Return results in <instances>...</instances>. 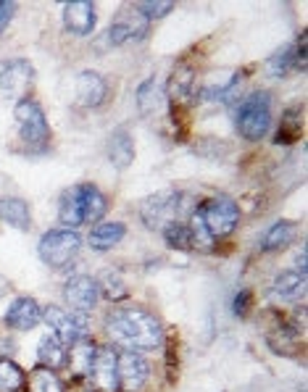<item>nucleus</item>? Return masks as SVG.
I'll list each match as a JSON object with an SVG mask.
<instances>
[{
	"instance_id": "1",
	"label": "nucleus",
	"mask_w": 308,
	"mask_h": 392,
	"mask_svg": "<svg viewBox=\"0 0 308 392\" xmlns=\"http://www.w3.org/2000/svg\"><path fill=\"white\" fill-rule=\"evenodd\" d=\"M106 332L108 337L121 345V348L132 350H158L164 345V324L161 318L150 314L143 305H121L113 308L106 318Z\"/></svg>"
},
{
	"instance_id": "2",
	"label": "nucleus",
	"mask_w": 308,
	"mask_h": 392,
	"mask_svg": "<svg viewBox=\"0 0 308 392\" xmlns=\"http://www.w3.org/2000/svg\"><path fill=\"white\" fill-rule=\"evenodd\" d=\"M106 211H108V197L90 182L64 190V195L58 200V218H61V224H66V229L98 224L106 216Z\"/></svg>"
},
{
	"instance_id": "3",
	"label": "nucleus",
	"mask_w": 308,
	"mask_h": 392,
	"mask_svg": "<svg viewBox=\"0 0 308 392\" xmlns=\"http://www.w3.org/2000/svg\"><path fill=\"white\" fill-rule=\"evenodd\" d=\"M234 124L245 140H264L269 127H272V95L266 90L251 92L240 103Z\"/></svg>"
},
{
	"instance_id": "4",
	"label": "nucleus",
	"mask_w": 308,
	"mask_h": 392,
	"mask_svg": "<svg viewBox=\"0 0 308 392\" xmlns=\"http://www.w3.org/2000/svg\"><path fill=\"white\" fill-rule=\"evenodd\" d=\"M79 251H82V237L74 229H50V232H45L40 245H37L40 258L50 269L69 266L79 255Z\"/></svg>"
},
{
	"instance_id": "5",
	"label": "nucleus",
	"mask_w": 308,
	"mask_h": 392,
	"mask_svg": "<svg viewBox=\"0 0 308 392\" xmlns=\"http://www.w3.org/2000/svg\"><path fill=\"white\" fill-rule=\"evenodd\" d=\"M13 116H16L19 134H22L24 145L32 153L45 150V148H48V140H50V127H48V119H45L43 108L37 106V100H32V98L19 100L16 108H13Z\"/></svg>"
},
{
	"instance_id": "6",
	"label": "nucleus",
	"mask_w": 308,
	"mask_h": 392,
	"mask_svg": "<svg viewBox=\"0 0 308 392\" xmlns=\"http://www.w3.org/2000/svg\"><path fill=\"white\" fill-rule=\"evenodd\" d=\"M195 211L203 218V224H206V229L211 232L214 240L232 234L237 229V224H240V208L230 197H214V200L198 203Z\"/></svg>"
},
{
	"instance_id": "7",
	"label": "nucleus",
	"mask_w": 308,
	"mask_h": 392,
	"mask_svg": "<svg viewBox=\"0 0 308 392\" xmlns=\"http://www.w3.org/2000/svg\"><path fill=\"white\" fill-rule=\"evenodd\" d=\"M179 200L182 195L176 190H161L143 200L140 218L148 229H161L164 232L172 221H179Z\"/></svg>"
},
{
	"instance_id": "8",
	"label": "nucleus",
	"mask_w": 308,
	"mask_h": 392,
	"mask_svg": "<svg viewBox=\"0 0 308 392\" xmlns=\"http://www.w3.org/2000/svg\"><path fill=\"white\" fill-rule=\"evenodd\" d=\"M34 82V69L24 58L3 61L0 64V103L6 100H24Z\"/></svg>"
},
{
	"instance_id": "9",
	"label": "nucleus",
	"mask_w": 308,
	"mask_h": 392,
	"mask_svg": "<svg viewBox=\"0 0 308 392\" xmlns=\"http://www.w3.org/2000/svg\"><path fill=\"white\" fill-rule=\"evenodd\" d=\"M148 24L150 22L134 6L119 8V13L111 22L108 32H106V40H108V45H127L134 43V40H143L145 32H148Z\"/></svg>"
},
{
	"instance_id": "10",
	"label": "nucleus",
	"mask_w": 308,
	"mask_h": 392,
	"mask_svg": "<svg viewBox=\"0 0 308 392\" xmlns=\"http://www.w3.org/2000/svg\"><path fill=\"white\" fill-rule=\"evenodd\" d=\"M116 377H119V390L143 392V387L150 379V363L140 353L124 350L116 358Z\"/></svg>"
},
{
	"instance_id": "11",
	"label": "nucleus",
	"mask_w": 308,
	"mask_h": 392,
	"mask_svg": "<svg viewBox=\"0 0 308 392\" xmlns=\"http://www.w3.org/2000/svg\"><path fill=\"white\" fill-rule=\"evenodd\" d=\"M64 300H66V305L74 314H90V311H95V305L100 300L98 282L92 276H88V274L71 276L66 282V287H64Z\"/></svg>"
},
{
	"instance_id": "12",
	"label": "nucleus",
	"mask_w": 308,
	"mask_h": 392,
	"mask_svg": "<svg viewBox=\"0 0 308 392\" xmlns=\"http://www.w3.org/2000/svg\"><path fill=\"white\" fill-rule=\"evenodd\" d=\"M45 324L53 329L55 337H61L64 342H74V340L85 337V321L79 318V314L66 311V308H58V305H48L43 311Z\"/></svg>"
},
{
	"instance_id": "13",
	"label": "nucleus",
	"mask_w": 308,
	"mask_h": 392,
	"mask_svg": "<svg viewBox=\"0 0 308 392\" xmlns=\"http://www.w3.org/2000/svg\"><path fill=\"white\" fill-rule=\"evenodd\" d=\"M116 358H119V353L113 348H108V345L95 350V358H92V366H90V374H88V377H92V382H95V390L119 392Z\"/></svg>"
},
{
	"instance_id": "14",
	"label": "nucleus",
	"mask_w": 308,
	"mask_h": 392,
	"mask_svg": "<svg viewBox=\"0 0 308 392\" xmlns=\"http://www.w3.org/2000/svg\"><path fill=\"white\" fill-rule=\"evenodd\" d=\"M95 22H98V13L90 0H71L64 6V27L71 34L88 37L95 29Z\"/></svg>"
},
{
	"instance_id": "15",
	"label": "nucleus",
	"mask_w": 308,
	"mask_h": 392,
	"mask_svg": "<svg viewBox=\"0 0 308 392\" xmlns=\"http://www.w3.org/2000/svg\"><path fill=\"white\" fill-rule=\"evenodd\" d=\"M240 82V71L234 69H214L209 74L203 76V85L198 88V98L200 100H221L227 98L232 90L237 88Z\"/></svg>"
},
{
	"instance_id": "16",
	"label": "nucleus",
	"mask_w": 308,
	"mask_h": 392,
	"mask_svg": "<svg viewBox=\"0 0 308 392\" xmlns=\"http://www.w3.org/2000/svg\"><path fill=\"white\" fill-rule=\"evenodd\" d=\"M108 98V82L98 71H82L77 79V103L82 108H98Z\"/></svg>"
},
{
	"instance_id": "17",
	"label": "nucleus",
	"mask_w": 308,
	"mask_h": 392,
	"mask_svg": "<svg viewBox=\"0 0 308 392\" xmlns=\"http://www.w3.org/2000/svg\"><path fill=\"white\" fill-rule=\"evenodd\" d=\"M40 318H43V308L34 298H16L6 311V324L11 329H19V332L32 329Z\"/></svg>"
},
{
	"instance_id": "18",
	"label": "nucleus",
	"mask_w": 308,
	"mask_h": 392,
	"mask_svg": "<svg viewBox=\"0 0 308 392\" xmlns=\"http://www.w3.org/2000/svg\"><path fill=\"white\" fill-rule=\"evenodd\" d=\"M106 153H108V161L113 169H119V172L130 169L134 161V140L132 134H130V130H121L119 127V130L111 132Z\"/></svg>"
},
{
	"instance_id": "19",
	"label": "nucleus",
	"mask_w": 308,
	"mask_h": 392,
	"mask_svg": "<svg viewBox=\"0 0 308 392\" xmlns=\"http://www.w3.org/2000/svg\"><path fill=\"white\" fill-rule=\"evenodd\" d=\"M306 64V37H300L298 45H285V48H279L272 58H269V69H272V74L276 76H285L287 71H293V69H303Z\"/></svg>"
},
{
	"instance_id": "20",
	"label": "nucleus",
	"mask_w": 308,
	"mask_h": 392,
	"mask_svg": "<svg viewBox=\"0 0 308 392\" xmlns=\"http://www.w3.org/2000/svg\"><path fill=\"white\" fill-rule=\"evenodd\" d=\"M127 237V227L121 224V221H98L92 232H90V248L92 251H111V248H116L121 240Z\"/></svg>"
},
{
	"instance_id": "21",
	"label": "nucleus",
	"mask_w": 308,
	"mask_h": 392,
	"mask_svg": "<svg viewBox=\"0 0 308 392\" xmlns=\"http://www.w3.org/2000/svg\"><path fill=\"white\" fill-rule=\"evenodd\" d=\"M95 350L98 345L90 337H79L71 342V350H69V369L74 371L77 377H88L90 366H92V358H95Z\"/></svg>"
},
{
	"instance_id": "22",
	"label": "nucleus",
	"mask_w": 308,
	"mask_h": 392,
	"mask_svg": "<svg viewBox=\"0 0 308 392\" xmlns=\"http://www.w3.org/2000/svg\"><path fill=\"white\" fill-rule=\"evenodd\" d=\"M0 218L13 229H22L27 232L32 224V214L29 206L24 203L22 197H0Z\"/></svg>"
},
{
	"instance_id": "23",
	"label": "nucleus",
	"mask_w": 308,
	"mask_h": 392,
	"mask_svg": "<svg viewBox=\"0 0 308 392\" xmlns=\"http://www.w3.org/2000/svg\"><path fill=\"white\" fill-rule=\"evenodd\" d=\"M37 360H40V366L45 369H61V366H66L69 360V350H66V342L61 337H43L40 342V348H37Z\"/></svg>"
},
{
	"instance_id": "24",
	"label": "nucleus",
	"mask_w": 308,
	"mask_h": 392,
	"mask_svg": "<svg viewBox=\"0 0 308 392\" xmlns=\"http://www.w3.org/2000/svg\"><path fill=\"white\" fill-rule=\"evenodd\" d=\"M306 293V274L300 272H282L274 279V295L285 303H295Z\"/></svg>"
},
{
	"instance_id": "25",
	"label": "nucleus",
	"mask_w": 308,
	"mask_h": 392,
	"mask_svg": "<svg viewBox=\"0 0 308 392\" xmlns=\"http://www.w3.org/2000/svg\"><path fill=\"white\" fill-rule=\"evenodd\" d=\"M293 234H295V224H293V221H276V224H272L269 232L264 234V240H261V251L264 253L285 251L287 245L293 242Z\"/></svg>"
},
{
	"instance_id": "26",
	"label": "nucleus",
	"mask_w": 308,
	"mask_h": 392,
	"mask_svg": "<svg viewBox=\"0 0 308 392\" xmlns=\"http://www.w3.org/2000/svg\"><path fill=\"white\" fill-rule=\"evenodd\" d=\"M195 88V71L190 66H179L166 82V95L172 100H185Z\"/></svg>"
},
{
	"instance_id": "27",
	"label": "nucleus",
	"mask_w": 308,
	"mask_h": 392,
	"mask_svg": "<svg viewBox=\"0 0 308 392\" xmlns=\"http://www.w3.org/2000/svg\"><path fill=\"white\" fill-rule=\"evenodd\" d=\"M27 387V374L11 358H0V390L3 392H22Z\"/></svg>"
},
{
	"instance_id": "28",
	"label": "nucleus",
	"mask_w": 308,
	"mask_h": 392,
	"mask_svg": "<svg viewBox=\"0 0 308 392\" xmlns=\"http://www.w3.org/2000/svg\"><path fill=\"white\" fill-rule=\"evenodd\" d=\"M95 282H98L100 295H106V298L113 300V303H119V300L127 298V282H124V276H121L119 272H113V269L103 272Z\"/></svg>"
},
{
	"instance_id": "29",
	"label": "nucleus",
	"mask_w": 308,
	"mask_h": 392,
	"mask_svg": "<svg viewBox=\"0 0 308 392\" xmlns=\"http://www.w3.org/2000/svg\"><path fill=\"white\" fill-rule=\"evenodd\" d=\"M29 387H32V392H64V382L58 379V374L53 369L34 366L32 377H29Z\"/></svg>"
},
{
	"instance_id": "30",
	"label": "nucleus",
	"mask_w": 308,
	"mask_h": 392,
	"mask_svg": "<svg viewBox=\"0 0 308 392\" xmlns=\"http://www.w3.org/2000/svg\"><path fill=\"white\" fill-rule=\"evenodd\" d=\"M161 234H164L166 245H169V248H174V251H190V248H192L188 221H172V224H169Z\"/></svg>"
},
{
	"instance_id": "31",
	"label": "nucleus",
	"mask_w": 308,
	"mask_h": 392,
	"mask_svg": "<svg viewBox=\"0 0 308 392\" xmlns=\"http://www.w3.org/2000/svg\"><path fill=\"white\" fill-rule=\"evenodd\" d=\"M161 103V90H158V79L155 76H148L143 85L137 88V106L140 111H153L155 106Z\"/></svg>"
},
{
	"instance_id": "32",
	"label": "nucleus",
	"mask_w": 308,
	"mask_h": 392,
	"mask_svg": "<svg viewBox=\"0 0 308 392\" xmlns=\"http://www.w3.org/2000/svg\"><path fill=\"white\" fill-rule=\"evenodd\" d=\"M188 227H190L192 248H198V251H211V248H214V237H211V232L206 229V224H203V218L198 216V211L188 218Z\"/></svg>"
},
{
	"instance_id": "33",
	"label": "nucleus",
	"mask_w": 308,
	"mask_h": 392,
	"mask_svg": "<svg viewBox=\"0 0 308 392\" xmlns=\"http://www.w3.org/2000/svg\"><path fill=\"white\" fill-rule=\"evenodd\" d=\"M134 8L143 13L148 22H153V19H164L166 13L174 11V3L172 0H166V3H161V0H143V3H134Z\"/></svg>"
},
{
	"instance_id": "34",
	"label": "nucleus",
	"mask_w": 308,
	"mask_h": 392,
	"mask_svg": "<svg viewBox=\"0 0 308 392\" xmlns=\"http://www.w3.org/2000/svg\"><path fill=\"white\" fill-rule=\"evenodd\" d=\"M13 13H16V3H11V0H0V34L6 32V27L11 24Z\"/></svg>"
},
{
	"instance_id": "35",
	"label": "nucleus",
	"mask_w": 308,
	"mask_h": 392,
	"mask_svg": "<svg viewBox=\"0 0 308 392\" xmlns=\"http://www.w3.org/2000/svg\"><path fill=\"white\" fill-rule=\"evenodd\" d=\"M248 305H251V293L248 290H242V293H237V298H234V303H232V308H234V316H245L248 314Z\"/></svg>"
},
{
	"instance_id": "36",
	"label": "nucleus",
	"mask_w": 308,
	"mask_h": 392,
	"mask_svg": "<svg viewBox=\"0 0 308 392\" xmlns=\"http://www.w3.org/2000/svg\"><path fill=\"white\" fill-rule=\"evenodd\" d=\"M8 353H11V342H8V340L0 337V358H6Z\"/></svg>"
},
{
	"instance_id": "37",
	"label": "nucleus",
	"mask_w": 308,
	"mask_h": 392,
	"mask_svg": "<svg viewBox=\"0 0 308 392\" xmlns=\"http://www.w3.org/2000/svg\"><path fill=\"white\" fill-rule=\"evenodd\" d=\"M295 272L306 274V253H303V251L298 253V269H295Z\"/></svg>"
},
{
	"instance_id": "38",
	"label": "nucleus",
	"mask_w": 308,
	"mask_h": 392,
	"mask_svg": "<svg viewBox=\"0 0 308 392\" xmlns=\"http://www.w3.org/2000/svg\"><path fill=\"white\" fill-rule=\"evenodd\" d=\"M8 290H11V282H8V279H6L3 274H0V298L8 293Z\"/></svg>"
}]
</instances>
